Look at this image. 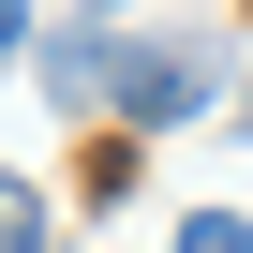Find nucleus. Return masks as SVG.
Returning a JSON list of instances; mask_svg holds the SVG:
<instances>
[{
  "label": "nucleus",
  "mask_w": 253,
  "mask_h": 253,
  "mask_svg": "<svg viewBox=\"0 0 253 253\" xmlns=\"http://www.w3.org/2000/svg\"><path fill=\"white\" fill-rule=\"evenodd\" d=\"M223 89V60L209 45H134V30H104V104L134 119V134H164V119H194Z\"/></svg>",
  "instance_id": "obj_1"
},
{
  "label": "nucleus",
  "mask_w": 253,
  "mask_h": 253,
  "mask_svg": "<svg viewBox=\"0 0 253 253\" xmlns=\"http://www.w3.org/2000/svg\"><path fill=\"white\" fill-rule=\"evenodd\" d=\"M45 89H60V104H104V30H60V45H45Z\"/></svg>",
  "instance_id": "obj_2"
},
{
  "label": "nucleus",
  "mask_w": 253,
  "mask_h": 253,
  "mask_svg": "<svg viewBox=\"0 0 253 253\" xmlns=\"http://www.w3.org/2000/svg\"><path fill=\"white\" fill-rule=\"evenodd\" d=\"M0 253H45V194L30 179H0Z\"/></svg>",
  "instance_id": "obj_3"
},
{
  "label": "nucleus",
  "mask_w": 253,
  "mask_h": 253,
  "mask_svg": "<svg viewBox=\"0 0 253 253\" xmlns=\"http://www.w3.org/2000/svg\"><path fill=\"white\" fill-rule=\"evenodd\" d=\"M179 253H253V223H238V209H194V223H179Z\"/></svg>",
  "instance_id": "obj_4"
},
{
  "label": "nucleus",
  "mask_w": 253,
  "mask_h": 253,
  "mask_svg": "<svg viewBox=\"0 0 253 253\" xmlns=\"http://www.w3.org/2000/svg\"><path fill=\"white\" fill-rule=\"evenodd\" d=\"M15 45H30V0H0V60H15Z\"/></svg>",
  "instance_id": "obj_5"
},
{
  "label": "nucleus",
  "mask_w": 253,
  "mask_h": 253,
  "mask_svg": "<svg viewBox=\"0 0 253 253\" xmlns=\"http://www.w3.org/2000/svg\"><path fill=\"white\" fill-rule=\"evenodd\" d=\"M89 15H119V0H89Z\"/></svg>",
  "instance_id": "obj_6"
}]
</instances>
